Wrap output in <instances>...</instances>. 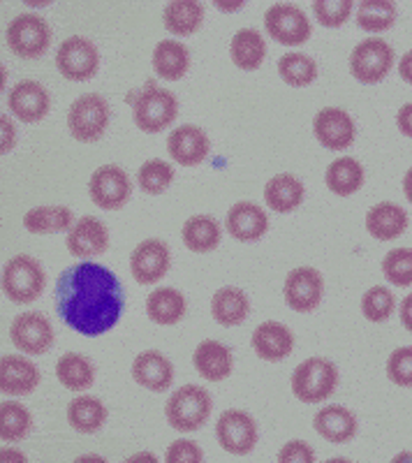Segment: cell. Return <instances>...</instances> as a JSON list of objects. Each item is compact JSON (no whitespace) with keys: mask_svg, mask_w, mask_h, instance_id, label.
I'll list each match as a JSON object with an SVG mask.
<instances>
[{"mask_svg":"<svg viewBox=\"0 0 412 463\" xmlns=\"http://www.w3.org/2000/svg\"><path fill=\"white\" fill-rule=\"evenodd\" d=\"M280 463H313L315 461V452L308 442L304 440H290L283 445L278 452Z\"/></svg>","mask_w":412,"mask_h":463,"instance_id":"47","label":"cell"},{"mask_svg":"<svg viewBox=\"0 0 412 463\" xmlns=\"http://www.w3.org/2000/svg\"><path fill=\"white\" fill-rule=\"evenodd\" d=\"M304 184L295 174H278L267 181L265 202L276 213H290L304 202Z\"/></svg>","mask_w":412,"mask_h":463,"instance_id":"27","label":"cell"},{"mask_svg":"<svg viewBox=\"0 0 412 463\" xmlns=\"http://www.w3.org/2000/svg\"><path fill=\"white\" fill-rule=\"evenodd\" d=\"M197 373L211 383H222L232 375V350L220 341H201L192 354Z\"/></svg>","mask_w":412,"mask_h":463,"instance_id":"22","label":"cell"},{"mask_svg":"<svg viewBox=\"0 0 412 463\" xmlns=\"http://www.w3.org/2000/svg\"><path fill=\"white\" fill-rule=\"evenodd\" d=\"M90 200L105 211L123 209L133 193V181L118 165H105L90 176Z\"/></svg>","mask_w":412,"mask_h":463,"instance_id":"11","label":"cell"},{"mask_svg":"<svg viewBox=\"0 0 412 463\" xmlns=\"http://www.w3.org/2000/svg\"><path fill=\"white\" fill-rule=\"evenodd\" d=\"M216 5L225 12H234V7H241V3H216Z\"/></svg>","mask_w":412,"mask_h":463,"instance_id":"54","label":"cell"},{"mask_svg":"<svg viewBox=\"0 0 412 463\" xmlns=\"http://www.w3.org/2000/svg\"><path fill=\"white\" fill-rule=\"evenodd\" d=\"M109 126V107L98 93L81 95L70 105L68 128L77 142H98Z\"/></svg>","mask_w":412,"mask_h":463,"instance_id":"7","label":"cell"},{"mask_svg":"<svg viewBox=\"0 0 412 463\" xmlns=\"http://www.w3.org/2000/svg\"><path fill=\"white\" fill-rule=\"evenodd\" d=\"M401 322L407 332H412V295H407L401 304Z\"/></svg>","mask_w":412,"mask_h":463,"instance_id":"51","label":"cell"},{"mask_svg":"<svg viewBox=\"0 0 412 463\" xmlns=\"http://www.w3.org/2000/svg\"><path fill=\"white\" fill-rule=\"evenodd\" d=\"M68 250L74 258H96L109 248V232L105 222L93 216H81L68 232Z\"/></svg>","mask_w":412,"mask_h":463,"instance_id":"18","label":"cell"},{"mask_svg":"<svg viewBox=\"0 0 412 463\" xmlns=\"http://www.w3.org/2000/svg\"><path fill=\"white\" fill-rule=\"evenodd\" d=\"M313 132H315L317 142L329 151H345L352 146L354 137H357L352 116L341 107H324L317 111Z\"/></svg>","mask_w":412,"mask_h":463,"instance_id":"13","label":"cell"},{"mask_svg":"<svg viewBox=\"0 0 412 463\" xmlns=\"http://www.w3.org/2000/svg\"><path fill=\"white\" fill-rule=\"evenodd\" d=\"M183 243L185 248H191L192 253H211L220 243V225L216 218L211 216H192L183 222Z\"/></svg>","mask_w":412,"mask_h":463,"instance_id":"34","label":"cell"},{"mask_svg":"<svg viewBox=\"0 0 412 463\" xmlns=\"http://www.w3.org/2000/svg\"><path fill=\"white\" fill-rule=\"evenodd\" d=\"M164 28L174 35H192L201 28L204 22V7L195 0H174V3H167L163 14Z\"/></svg>","mask_w":412,"mask_h":463,"instance_id":"33","label":"cell"},{"mask_svg":"<svg viewBox=\"0 0 412 463\" xmlns=\"http://www.w3.org/2000/svg\"><path fill=\"white\" fill-rule=\"evenodd\" d=\"M185 297L174 288H158L154 289L146 299V313L155 325L170 326L179 325L185 316Z\"/></svg>","mask_w":412,"mask_h":463,"instance_id":"29","label":"cell"},{"mask_svg":"<svg viewBox=\"0 0 412 463\" xmlns=\"http://www.w3.org/2000/svg\"><path fill=\"white\" fill-rule=\"evenodd\" d=\"M398 74H401V80L412 84V49L401 58V63H398Z\"/></svg>","mask_w":412,"mask_h":463,"instance_id":"50","label":"cell"},{"mask_svg":"<svg viewBox=\"0 0 412 463\" xmlns=\"http://www.w3.org/2000/svg\"><path fill=\"white\" fill-rule=\"evenodd\" d=\"M394 308H397L394 292L389 288H382V285L366 289L364 297H361V313H364L366 320L376 322V325L389 320L394 316Z\"/></svg>","mask_w":412,"mask_h":463,"instance_id":"42","label":"cell"},{"mask_svg":"<svg viewBox=\"0 0 412 463\" xmlns=\"http://www.w3.org/2000/svg\"><path fill=\"white\" fill-rule=\"evenodd\" d=\"M354 10L352 0H315L313 12L324 28H341Z\"/></svg>","mask_w":412,"mask_h":463,"instance_id":"44","label":"cell"},{"mask_svg":"<svg viewBox=\"0 0 412 463\" xmlns=\"http://www.w3.org/2000/svg\"><path fill=\"white\" fill-rule=\"evenodd\" d=\"M387 378L398 387H412V347H397L389 354Z\"/></svg>","mask_w":412,"mask_h":463,"instance_id":"45","label":"cell"},{"mask_svg":"<svg viewBox=\"0 0 412 463\" xmlns=\"http://www.w3.org/2000/svg\"><path fill=\"white\" fill-rule=\"evenodd\" d=\"M56 68L68 81H86L98 74L100 53L90 40L72 35L61 43L59 52H56Z\"/></svg>","mask_w":412,"mask_h":463,"instance_id":"9","label":"cell"},{"mask_svg":"<svg viewBox=\"0 0 412 463\" xmlns=\"http://www.w3.org/2000/svg\"><path fill=\"white\" fill-rule=\"evenodd\" d=\"M216 436L220 448L234 457H246L258 445V424L243 411H225L218 417Z\"/></svg>","mask_w":412,"mask_h":463,"instance_id":"12","label":"cell"},{"mask_svg":"<svg viewBox=\"0 0 412 463\" xmlns=\"http://www.w3.org/2000/svg\"><path fill=\"white\" fill-rule=\"evenodd\" d=\"M154 68L158 77L167 81L183 80L191 68V52L188 47L174 40H163L154 52Z\"/></svg>","mask_w":412,"mask_h":463,"instance_id":"31","label":"cell"},{"mask_svg":"<svg viewBox=\"0 0 412 463\" xmlns=\"http://www.w3.org/2000/svg\"><path fill=\"white\" fill-rule=\"evenodd\" d=\"M229 58L239 70H258L267 58L265 35L255 28H241L232 37L229 44Z\"/></svg>","mask_w":412,"mask_h":463,"instance_id":"28","label":"cell"},{"mask_svg":"<svg viewBox=\"0 0 412 463\" xmlns=\"http://www.w3.org/2000/svg\"><path fill=\"white\" fill-rule=\"evenodd\" d=\"M339 387V369L324 357L302 362L292 373V394L304 403H320Z\"/></svg>","mask_w":412,"mask_h":463,"instance_id":"3","label":"cell"},{"mask_svg":"<svg viewBox=\"0 0 412 463\" xmlns=\"http://www.w3.org/2000/svg\"><path fill=\"white\" fill-rule=\"evenodd\" d=\"M5 40L14 56L33 61V58L42 56L52 44V28L35 12H23L10 22Z\"/></svg>","mask_w":412,"mask_h":463,"instance_id":"5","label":"cell"},{"mask_svg":"<svg viewBox=\"0 0 412 463\" xmlns=\"http://www.w3.org/2000/svg\"><path fill=\"white\" fill-rule=\"evenodd\" d=\"M42 375L35 364L16 354H5L0 359V390L7 396H26L37 390Z\"/></svg>","mask_w":412,"mask_h":463,"instance_id":"20","label":"cell"},{"mask_svg":"<svg viewBox=\"0 0 412 463\" xmlns=\"http://www.w3.org/2000/svg\"><path fill=\"white\" fill-rule=\"evenodd\" d=\"M403 195H406V200L412 204V167L407 169L406 179H403Z\"/></svg>","mask_w":412,"mask_h":463,"instance_id":"52","label":"cell"},{"mask_svg":"<svg viewBox=\"0 0 412 463\" xmlns=\"http://www.w3.org/2000/svg\"><path fill=\"white\" fill-rule=\"evenodd\" d=\"M56 378L61 380L65 390L84 392L96 383V366L84 354L65 353L56 364Z\"/></svg>","mask_w":412,"mask_h":463,"instance_id":"32","label":"cell"},{"mask_svg":"<svg viewBox=\"0 0 412 463\" xmlns=\"http://www.w3.org/2000/svg\"><path fill=\"white\" fill-rule=\"evenodd\" d=\"M170 264L172 253L167 243L160 239H146L135 248L133 258H130V271L139 285H154L167 276Z\"/></svg>","mask_w":412,"mask_h":463,"instance_id":"16","label":"cell"},{"mask_svg":"<svg viewBox=\"0 0 412 463\" xmlns=\"http://www.w3.org/2000/svg\"><path fill=\"white\" fill-rule=\"evenodd\" d=\"M269 230L265 209L253 202H237L228 213V232L237 241H258Z\"/></svg>","mask_w":412,"mask_h":463,"instance_id":"23","label":"cell"},{"mask_svg":"<svg viewBox=\"0 0 412 463\" xmlns=\"http://www.w3.org/2000/svg\"><path fill=\"white\" fill-rule=\"evenodd\" d=\"M74 216L68 206H35L23 216V227L31 234H56L72 230Z\"/></svg>","mask_w":412,"mask_h":463,"instance_id":"36","label":"cell"},{"mask_svg":"<svg viewBox=\"0 0 412 463\" xmlns=\"http://www.w3.org/2000/svg\"><path fill=\"white\" fill-rule=\"evenodd\" d=\"M397 22V5L389 0H364L357 5V24L369 33H382Z\"/></svg>","mask_w":412,"mask_h":463,"instance_id":"39","label":"cell"},{"mask_svg":"<svg viewBox=\"0 0 412 463\" xmlns=\"http://www.w3.org/2000/svg\"><path fill=\"white\" fill-rule=\"evenodd\" d=\"M137 181L139 188H142L146 195H160V193H164V190L172 185V181H174V169H172L170 163H164V160L160 158L146 160V163L139 167Z\"/></svg>","mask_w":412,"mask_h":463,"instance_id":"41","label":"cell"},{"mask_svg":"<svg viewBox=\"0 0 412 463\" xmlns=\"http://www.w3.org/2000/svg\"><path fill=\"white\" fill-rule=\"evenodd\" d=\"M250 313V304L246 292L239 288H220L211 299V316L218 325L237 326Z\"/></svg>","mask_w":412,"mask_h":463,"instance_id":"30","label":"cell"},{"mask_svg":"<svg viewBox=\"0 0 412 463\" xmlns=\"http://www.w3.org/2000/svg\"><path fill=\"white\" fill-rule=\"evenodd\" d=\"M33 429V417L28 408L16 401H3L0 405V438L7 442H19L28 438Z\"/></svg>","mask_w":412,"mask_h":463,"instance_id":"38","label":"cell"},{"mask_svg":"<svg viewBox=\"0 0 412 463\" xmlns=\"http://www.w3.org/2000/svg\"><path fill=\"white\" fill-rule=\"evenodd\" d=\"M176 114H179V102L174 93L154 86V81H148L146 89L135 100V123L144 132H163L164 128L172 126Z\"/></svg>","mask_w":412,"mask_h":463,"instance_id":"6","label":"cell"},{"mask_svg":"<svg viewBox=\"0 0 412 463\" xmlns=\"http://www.w3.org/2000/svg\"><path fill=\"white\" fill-rule=\"evenodd\" d=\"M107 420V408L96 396H80L70 401L68 405V421L74 431L80 433H96L100 431Z\"/></svg>","mask_w":412,"mask_h":463,"instance_id":"37","label":"cell"},{"mask_svg":"<svg viewBox=\"0 0 412 463\" xmlns=\"http://www.w3.org/2000/svg\"><path fill=\"white\" fill-rule=\"evenodd\" d=\"M313 427L324 440L343 445L357 436V417L343 405H324L323 411L313 417Z\"/></svg>","mask_w":412,"mask_h":463,"instance_id":"26","label":"cell"},{"mask_svg":"<svg viewBox=\"0 0 412 463\" xmlns=\"http://www.w3.org/2000/svg\"><path fill=\"white\" fill-rule=\"evenodd\" d=\"M167 463H201L204 461V452L197 442L192 440H174L167 449V457H164Z\"/></svg>","mask_w":412,"mask_h":463,"instance_id":"46","label":"cell"},{"mask_svg":"<svg viewBox=\"0 0 412 463\" xmlns=\"http://www.w3.org/2000/svg\"><path fill=\"white\" fill-rule=\"evenodd\" d=\"M278 74L290 86H308L317 80V63L306 53H286L278 61Z\"/></svg>","mask_w":412,"mask_h":463,"instance_id":"40","label":"cell"},{"mask_svg":"<svg viewBox=\"0 0 412 463\" xmlns=\"http://www.w3.org/2000/svg\"><path fill=\"white\" fill-rule=\"evenodd\" d=\"M10 458H19V461H26L22 452H14V449H3V461H10Z\"/></svg>","mask_w":412,"mask_h":463,"instance_id":"53","label":"cell"},{"mask_svg":"<svg viewBox=\"0 0 412 463\" xmlns=\"http://www.w3.org/2000/svg\"><path fill=\"white\" fill-rule=\"evenodd\" d=\"M394 68V49L380 40L369 37L350 53V72L360 84H378Z\"/></svg>","mask_w":412,"mask_h":463,"instance_id":"8","label":"cell"},{"mask_svg":"<svg viewBox=\"0 0 412 463\" xmlns=\"http://www.w3.org/2000/svg\"><path fill=\"white\" fill-rule=\"evenodd\" d=\"M167 151L183 167H195L206 160V156L211 151V142L201 128L181 126L167 139Z\"/></svg>","mask_w":412,"mask_h":463,"instance_id":"19","label":"cell"},{"mask_svg":"<svg viewBox=\"0 0 412 463\" xmlns=\"http://www.w3.org/2000/svg\"><path fill=\"white\" fill-rule=\"evenodd\" d=\"M382 274L394 288H410L412 285V250L410 248H394L382 260Z\"/></svg>","mask_w":412,"mask_h":463,"instance_id":"43","label":"cell"},{"mask_svg":"<svg viewBox=\"0 0 412 463\" xmlns=\"http://www.w3.org/2000/svg\"><path fill=\"white\" fill-rule=\"evenodd\" d=\"M0 132H3V142H0V153L5 156L14 148L16 144V130H14V123H12L10 116H0Z\"/></svg>","mask_w":412,"mask_h":463,"instance_id":"48","label":"cell"},{"mask_svg":"<svg viewBox=\"0 0 412 463\" xmlns=\"http://www.w3.org/2000/svg\"><path fill=\"white\" fill-rule=\"evenodd\" d=\"M7 105H10L12 114L23 123H37L42 121L44 116L49 114V93L40 81L23 80L10 90L7 95Z\"/></svg>","mask_w":412,"mask_h":463,"instance_id":"17","label":"cell"},{"mask_svg":"<svg viewBox=\"0 0 412 463\" xmlns=\"http://www.w3.org/2000/svg\"><path fill=\"white\" fill-rule=\"evenodd\" d=\"M265 28L276 43L286 47H299L311 37V22L302 10L292 3H276L267 10Z\"/></svg>","mask_w":412,"mask_h":463,"instance_id":"10","label":"cell"},{"mask_svg":"<svg viewBox=\"0 0 412 463\" xmlns=\"http://www.w3.org/2000/svg\"><path fill=\"white\" fill-rule=\"evenodd\" d=\"M253 350L259 359L265 362H280V359L290 357L295 350V336L286 325L280 322H265L253 332Z\"/></svg>","mask_w":412,"mask_h":463,"instance_id":"24","label":"cell"},{"mask_svg":"<svg viewBox=\"0 0 412 463\" xmlns=\"http://www.w3.org/2000/svg\"><path fill=\"white\" fill-rule=\"evenodd\" d=\"M410 221L403 206L394 202H380L366 213V230L378 241H394L407 230Z\"/></svg>","mask_w":412,"mask_h":463,"instance_id":"25","label":"cell"},{"mask_svg":"<svg viewBox=\"0 0 412 463\" xmlns=\"http://www.w3.org/2000/svg\"><path fill=\"white\" fill-rule=\"evenodd\" d=\"M123 288L102 264L81 262L65 269L56 283V311L61 320L84 336H100L121 320Z\"/></svg>","mask_w":412,"mask_h":463,"instance_id":"1","label":"cell"},{"mask_svg":"<svg viewBox=\"0 0 412 463\" xmlns=\"http://www.w3.org/2000/svg\"><path fill=\"white\" fill-rule=\"evenodd\" d=\"M324 295V279L313 267L292 269L286 279V301L292 311H315Z\"/></svg>","mask_w":412,"mask_h":463,"instance_id":"15","label":"cell"},{"mask_svg":"<svg viewBox=\"0 0 412 463\" xmlns=\"http://www.w3.org/2000/svg\"><path fill=\"white\" fill-rule=\"evenodd\" d=\"M133 378L151 392H167L174 380V366L158 350H144L133 364Z\"/></svg>","mask_w":412,"mask_h":463,"instance_id":"21","label":"cell"},{"mask_svg":"<svg viewBox=\"0 0 412 463\" xmlns=\"http://www.w3.org/2000/svg\"><path fill=\"white\" fill-rule=\"evenodd\" d=\"M397 126L406 137H412V102H407V105H403L401 109H398Z\"/></svg>","mask_w":412,"mask_h":463,"instance_id":"49","label":"cell"},{"mask_svg":"<svg viewBox=\"0 0 412 463\" xmlns=\"http://www.w3.org/2000/svg\"><path fill=\"white\" fill-rule=\"evenodd\" d=\"M10 341L26 354H44L53 345V326L42 313H22L10 325Z\"/></svg>","mask_w":412,"mask_h":463,"instance_id":"14","label":"cell"},{"mask_svg":"<svg viewBox=\"0 0 412 463\" xmlns=\"http://www.w3.org/2000/svg\"><path fill=\"white\" fill-rule=\"evenodd\" d=\"M211 411L213 401L209 392L197 384H183L164 405V417L170 421V427L179 433H191L204 427Z\"/></svg>","mask_w":412,"mask_h":463,"instance_id":"2","label":"cell"},{"mask_svg":"<svg viewBox=\"0 0 412 463\" xmlns=\"http://www.w3.org/2000/svg\"><path fill=\"white\" fill-rule=\"evenodd\" d=\"M47 288L42 264L31 255H14L3 269V292L14 304H31Z\"/></svg>","mask_w":412,"mask_h":463,"instance_id":"4","label":"cell"},{"mask_svg":"<svg viewBox=\"0 0 412 463\" xmlns=\"http://www.w3.org/2000/svg\"><path fill=\"white\" fill-rule=\"evenodd\" d=\"M324 181H327V188L332 190L333 195H354L364 185V167L357 158L333 160L327 167Z\"/></svg>","mask_w":412,"mask_h":463,"instance_id":"35","label":"cell"}]
</instances>
